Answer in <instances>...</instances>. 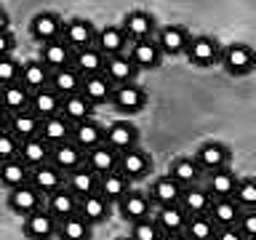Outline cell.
I'll list each match as a JSON object with an SVG mask.
<instances>
[{
	"instance_id": "1",
	"label": "cell",
	"mask_w": 256,
	"mask_h": 240,
	"mask_svg": "<svg viewBox=\"0 0 256 240\" xmlns=\"http://www.w3.org/2000/svg\"><path fill=\"white\" fill-rule=\"evenodd\" d=\"M222 51L224 48L219 46L216 38H211V35H192L184 56H187L195 67H214V64L222 62Z\"/></svg>"
},
{
	"instance_id": "3",
	"label": "cell",
	"mask_w": 256,
	"mask_h": 240,
	"mask_svg": "<svg viewBox=\"0 0 256 240\" xmlns=\"http://www.w3.org/2000/svg\"><path fill=\"white\" fill-rule=\"evenodd\" d=\"M46 206V195L40 192L35 184H22V187H14L8 190V208H11V214L16 216H30L35 214L38 208Z\"/></svg>"
},
{
	"instance_id": "31",
	"label": "cell",
	"mask_w": 256,
	"mask_h": 240,
	"mask_svg": "<svg viewBox=\"0 0 256 240\" xmlns=\"http://www.w3.org/2000/svg\"><path fill=\"white\" fill-rule=\"evenodd\" d=\"M168 176H174L182 187H190V184H200V182H203L206 171L200 168L195 155H192V158H176L171 163V168H168Z\"/></svg>"
},
{
	"instance_id": "36",
	"label": "cell",
	"mask_w": 256,
	"mask_h": 240,
	"mask_svg": "<svg viewBox=\"0 0 256 240\" xmlns=\"http://www.w3.org/2000/svg\"><path fill=\"white\" fill-rule=\"evenodd\" d=\"M30 176H32V168L27 163H22V158H14V160L0 163V187H6V190L30 184Z\"/></svg>"
},
{
	"instance_id": "21",
	"label": "cell",
	"mask_w": 256,
	"mask_h": 240,
	"mask_svg": "<svg viewBox=\"0 0 256 240\" xmlns=\"http://www.w3.org/2000/svg\"><path fill=\"white\" fill-rule=\"evenodd\" d=\"M104 56H118V54H126L128 48V35L120 24H107V27L99 30L96 35V43H94Z\"/></svg>"
},
{
	"instance_id": "8",
	"label": "cell",
	"mask_w": 256,
	"mask_h": 240,
	"mask_svg": "<svg viewBox=\"0 0 256 240\" xmlns=\"http://www.w3.org/2000/svg\"><path fill=\"white\" fill-rule=\"evenodd\" d=\"M96 35H99V30H96L88 19H80V16L67 19V22H64V27H62V38L67 40L75 51H78V48H86V46H94Z\"/></svg>"
},
{
	"instance_id": "48",
	"label": "cell",
	"mask_w": 256,
	"mask_h": 240,
	"mask_svg": "<svg viewBox=\"0 0 256 240\" xmlns=\"http://www.w3.org/2000/svg\"><path fill=\"white\" fill-rule=\"evenodd\" d=\"M19 150H22V142L11 131H0V163L19 158Z\"/></svg>"
},
{
	"instance_id": "29",
	"label": "cell",
	"mask_w": 256,
	"mask_h": 240,
	"mask_svg": "<svg viewBox=\"0 0 256 240\" xmlns=\"http://www.w3.org/2000/svg\"><path fill=\"white\" fill-rule=\"evenodd\" d=\"M110 211H112V203L102 195V192H94V195L80 198V216H83L88 224H94V227L102 224V222H107Z\"/></svg>"
},
{
	"instance_id": "51",
	"label": "cell",
	"mask_w": 256,
	"mask_h": 240,
	"mask_svg": "<svg viewBox=\"0 0 256 240\" xmlns=\"http://www.w3.org/2000/svg\"><path fill=\"white\" fill-rule=\"evenodd\" d=\"M16 48V40L11 35V30H3L0 32V56H11Z\"/></svg>"
},
{
	"instance_id": "46",
	"label": "cell",
	"mask_w": 256,
	"mask_h": 240,
	"mask_svg": "<svg viewBox=\"0 0 256 240\" xmlns=\"http://www.w3.org/2000/svg\"><path fill=\"white\" fill-rule=\"evenodd\" d=\"M235 200L243 206V211H251V208H256V176H243V179L238 182Z\"/></svg>"
},
{
	"instance_id": "56",
	"label": "cell",
	"mask_w": 256,
	"mask_h": 240,
	"mask_svg": "<svg viewBox=\"0 0 256 240\" xmlns=\"http://www.w3.org/2000/svg\"><path fill=\"white\" fill-rule=\"evenodd\" d=\"M248 240H256V238H248Z\"/></svg>"
},
{
	"instance_id": "42",
	"label": "cell",
	"mask_w": 256,
	"mask_h": 240,
	"mask_svg": "<svg viewBox=\"0 0 256 240\" xmlns=\"http://www.w3.org/2000/svg\"><path fill=\"white\" fill-rule=\"evenodd\" d=\"M128 184H131V179H128L126 174H120V171H110V174H104V176H102V182H99V192L110 200L112 206H115L118 200L123 198L128 190H131Z\"/></svg>"
},
{
	"instance_id": "50",
	"label": "cell",
	"mask_w": 256,
	"mask_h": 240,
	"mask_svg": "<svg viewBox=\"0 0 256 240\" xmlns=\"http://www.w3.org/2000/svg\"><path fill=\"white\" fill-rule=\"evenodd\" d=\"M214 240H248V238L240 232V227H219Z\"/></svg>"
},
{
	"instance_id": "34",
	"label": "cell",
	"mask_w": 256,
	"mask_h": 240,
	"mask_svg": "<svg viewBox=\"0 0 256 240\" xmlns=\"http://www.w3.org/2000/svg\"><path fill=\"white\" fill-rule=\"evenodd\" d=\"M51 88L62 96V99L70 94H80V88H83V75H80L72 64L59 67V70L51 72Z\"/></svg>"
},
{
	"instance_id": "15",
	"label": "cell",
	"mask_w": 256,
	"mask_h": 240,
	"mask_svg": "<svg viewBox=\"0 0 256 240\" xmlns=\"http://www.w3.org/2000/svg\"><path fill=\"white\" fill-rule=\"evenodd\" d=\"M150 168H152V158L139 147V144H136V147H131V150H126V152H120V166H118V171L126 174L131 182H134V179H142V176H147Z\"/></svg>"
},
{
	"instance_id": "41",
	"label": "cell",
	"mask_w": 256,
	"mask_h": 240,
	"mask_svg": "<svg viewBox=\"0 0 256 240\" xmlns=\"http://www.w3.org/2000/svg\"><path fill=\"white\" fill-rule=\"evenodd\" d=\"M22 83L30 91H40V88L51 86V70L46 67L40 59H30L22 64Z\"/></svg>"
},
{
	"instance_id": "39",
	"label": "cell",
	"mask_w": 256,
	"mask_h": 240,
	"mask_svg": "<svg viewBox=\"0 0 256 240\" xmlns=\"http://www.w3.org/2000/svg\"><path fill=\"white\" fill-rule=\"evenodd\" d=\"M94 104L86 99L83 94H70L62 99V115L70 120V123H83V120L94 118Z\"/></svg>"
},
{
	"instance_id": "14",
	"label": "cell",
	"mask_w": 256,
	"mask_h": 240,
	"mask_svg": "<svg viewBox=\"0 0 256 240\" xmlns=\"http://www.w3.org/2000/svg\"><path fill=\"white\" fill-rule=\"evenodd\" d=\"M120 27L126 30V35L128 40H147V38H155V32H158V24L155 19H152V14L147 11H131V14H126L123 16V22H120Z\"/></svg>"
},
{
	"instance_id": "18",
	"label": "cell",
	"mask_w": 256,
	"mask_h": 240,
	"mask_svg": "<svg viewBox=\"0 0 256 240\" xmlns=\"http://www.w3.org/2000/svg\"><path fill=\"white\" fill-rule=\"evenodd\" d=\"M46 208H48V211H51L59 222H64V219H70V216L80 214V198L67 187V184H64L62 190H56L54 195L46 198Z\"/></svg>"
},
{
	"instance_id": "13",
	"label": "cell",
	"mask_w": 256,
	"mask_h": 240,
	"mask_svg": "<svg viewBox=\"0 0 256 240\" xmlns=\"http://www.w3.org/2000/svg\"><path fill=\"white\" fill-rule=\"evenodd\" d=\"M150 203H152L150 195H144V192H139V190H128L115 206H118L120 216H123V222L134 224V222L144 219V216H150Z\"/></svg>"
},
{
	"instance_id": "55",
	"label": "cell",
	"mask_w": 256,
	"mask_h": 240,
	"mask_svg": "<svg viewBox=\"0 0 256 240\" xmlns=\"http://www.w3.org/2000/svg\"><path fill=\"white\" fill-rule=\"evenodd\" d=\"M115 240H131V238H115Z\"/></svg>"
},
{
	"instance_id": "23",
	"label": "cell",
	"mask_w": 256,
	"mask_h": 240,
	"mask_svg": "<svg viewBox=\"0 0 256 240\" xmlns=\"http://www.w3.org/2000/svg\"><path fill=\"white\" fill-rule=\"evenodd\" d=\"M104 64H107V56H104L96 46L78 48V51L72 54V67H75L83 78H88V75H99V72H104Z\"/></svg>"
},
{
	"instance_id": "52",
	"label": "cell",
	"mask_w": 256,
	"mask_h": 240,
	"mask_svg": "<svg viewBox=\"0 0 256 240\" xmlns=\"http://www.w3.org/2000/svg\"><path fill=\"white\" fill-rule=\"evenodd\" d=\"M8 123H11V112L0 104V131H8Z\"/></svg>"
},
{
	"instance_id": "6",
	"label": "cell",
	"mask_w": 256,
	"mask_h": 240,
	"mask_svg": "<svg viewBox=\"0 0 256 240\" xmlns=\"http://www.w3.org/2000/svg\"><path fill=\"white\" fill-rule=\"evenodd\" d=\"M147 104V91L139 83H126L115 88V96H112V107H115L120 115H136V112L144 110Z\"/></svg>"
},
{
	"instance_id": "53",
	"label": "cell",
	"mask_w": 256,
	"mask_h": 240,
	"mask_svg": "<svg viewBox=\"0 0 256 240\" xmlns=\"http://www.w3.org/2000/svg\"><path fill=\"white\" fill-rule=\"evenodd\" d=\"M160 240H190L184 232H163V238Z\"/></svg>"
},
{
	"instance_id": "5",
	"label": "cell",
	"mask_w": 256,
	"mask_h": 240,
	"mask_svg": "<svg viewBox=\"0 0 256 240\" xmlns=\"http://www.w3.org/2000/svg\"><path fill=\"white\" fill-rule=\"evenodd\" d=\"M190 30L182 27V24H166V27H158L155 32V43L160 46L163 56H182L190 46Z\"/></svg>"
},
{
	"instance_id": "27",
	"label": "cell",
	"mask_w": 256,
	"mask_h": 240,
	"mask_svg": "<svg viewBox=\"0 0 256 240\" xmlns=\"http://www.w3.org/2000/svg\"><path fill=\"white\" fill-rule=\"evenodd\" d=\"M86 166L94 168L99 176L110 174V171H118V166H120V152L112 150L110 144L104 142V144H99V147H94V150L86 152Z\"/></svg>"
},
{
	"instance_id": "28",
	"label": "cell",
	"mask_w": 256,
	"mask_h": 240,
	"mask_svg": "<svg viewBox=\"0 0 256 240\" xmlns=\"http://www.w3.org/2000/svg\"><path fill=\"white\" fill-rule=\"evenodd\" d=\"M182 192L184 187L179 182L174 179V176H158L155 182H152V187H150V200L152 203H158V206H174V203H179L182 200Z\"/></svg>"
},
{
	"instance_id": "25",
	"label": "cell",
	"mask_w": 256,
	"mask_h": 240,
	"mask_svg": "<svg viewBox=\"0 0 256 240\" xmlns=\"http://www.w3.org/2000/svg\"><path fill=\"white\" fill-rule=\"evenodd\" d=\"M72 131H75V123H70L62 112L59 115H51V118H43V126H40V136H43L51 147L72 142Z\"/></svg>"
},
{
	"instance_id": "9",
	"label": "cell",
	"mask_w": 256,
	"mask_h": 240,
	"mask_svg": "<svg viewBox=\"0 0 256 240\" xmlns=\"http://www.w3.org/2000/svg\"><path fill=\"white\" fill-rule=\"evenodd\" d=\"M80 94H83L86 99L94 104V107L112 104V96H115V83H112L104 72H99V75H88V78H83V88H80Z\"/></svg>"
},
{
	"instance_id": "22",
	"label": "cell",
	"mask_w": 256,
	"mask_h": 240,
	"mask_svg": "<svg viewBox=\"0 0 256 240\" xmlns=\"http://www.w3.org/2000/svg\"><path fill=\"white\" fill-rule=\"evenodd\" d=\"M208 216L214 219L216 227H238L240 216H243V206L235 198H214Z\"/></svg>"
},
{
	"instance_id": "37",
	"label": "cell",
	"mask_w": 256,
	"mask_h": 240,
	"mask_svg": "<svg viewBox=\"0 0 256 240\" xmlns=\"http://www.w3.org/2000/svg\"><path fill=\"white\" fill-rule=\"evenodd\" d=\"M40 126H43V120H40L32 110H22L11 115V123H8V131H11L19 142L24 139H32V136H40Z\"/></svg>"
},
{
	"instance_id": "19",
	"label": "cell",
	"mask_w": 256,
	"mask_h": 240,
	"mask_svg": "<svg viewBox=\"0 0 256 240\" xmlns=\"http://www.w3.org/2000/svg\"><path fill=\"white\" fill-rule=\"evenodd\" d=\"M104 75H107L112 83L126 86V83H136V75H139V67L131 62L128 54H118V56H107V64H104Z\"/></svg>"
},
{
	"instance_id": "12",
	"label": "cell",
	"mask_w": 256,
	"mask_h": 240,
	"mask_svg": "<svg viewBox=\"0 0 256 240\" xmlns=\"http://www.w3.org/2000/svg\"><path fill=\"white\" fill-rule=\"evenodd\" d=\"M30 184H35V187L48 198V195H54L56 190H62L64 184H67V174H64L62 168H56L54 163H43V166L32 168Z\"/></svg>"
},
{
	"instance_id": "40",
	"label": "cell",
	"mask_w": 256,
	"mask_h": 240,
	"mask_svg": "<svg viewBox=\"0 0 256 240\" xmlns=\"http://www.w3.org/2000/svg\"><path fill=\"white\" fill-rule=\"evenodd\" d=\"M155 222L160 224L163 232H184L190 222V214L182 208V203H174V206H160L158 214H155Z\"/></svg>"
},
{
	"instance_id": "35",
	"label": "cell",
	"mask_w": 256,
	"mask_h": 240,
	"mask_svg": "<svg viewBox=\"0 0 256 240\" xmlns=\"http://www.w3.org/2000/svg\"><path fill=\"white\" fill-rule=\"evenodd\" d=\"M72 142L78 144L83 152L104 144V126L96 123V120H83V123H75V131H72Z\"/></svg>"
},
{
	"instance_id": "4",
	"label": "cell",
	"mask_w": 256,
	"mask_h": 240,
	"mask_svg": "<svg viewBox=\"0 0 256 240\" xmlns=\"http://www.w3.org/2000/svg\"><path fill=\"white\" fill-rule=\"evenodd\" d=\"M219 64L235 78L248 75V72L256 67V51L251 46H246V43H232V46H227L222 51V62Z\"/></svg>"
},
{
	"instance_id": "54",
	"label": "cell",
	"mask_w": 256,
	"mask_h": 240,
	"mask_svg": "<svg viewBox=\"0 0 256 240\" xmlns=\"http://www.w3.org/2000/svg\"><path fill=\"white\" fill-rule=\"evenodd\" d=\"M8 30V14H6V8H0V32Z\"/></svg>"
},
{
	"instance_id": "11",
	"label": "cell",
	"mask_w": 256,
	"mask_h": 240,
	"mask_svg": "<svg viewBox=\"0 0 256 240\" xmlns=\"http://www.w3.org/2000/svg\"><path fill=\"white\" fill-rule=\"evenodd\" d=\"M126 54L131 56V62L139 70H155V67H160V62H163V51H160V46L155 43V38L134 40Z\"/></svg>"
},
{
	"instance_id": "30",
	"label": "cell",
	"mask_w": 256,
	"mask_h": 240,
	"mask_svg": "<svg viewBox=\"0 0 256 240\" xmlns=\"http://www.w3.org/2000/svg\"><path fill=\"white\" fill-rule=\"evenodd\" d=\"M51 150L54 147L43 139V136H32V139L22 142L19 158H22V163H27L30 168H38L43 163H51Z\"/></svg>"
},
{
	"instance_id": "16",
	"label": "cell",
	"mask_w": 256,
	"mask_h": 240,
	"mask_svg": "<svg viewBox=\"0 0 256 240\" xmlns=\"http://www.w3.org/2000/svg\"><path fill=\"white\" fill-rule=\"evenodd\" d=\"M203 179H206L203 184L208 187V192H211L214 198H235V190H238L240 176L227 166V168H216V171H208Z\"/></svg>"
},
{
	"instance_id": "33",
	"label": "cell",
	"mask_w": 256,
	"mask_h": 240,
	"mask_svg": "<svg viewBox=\"0 0 256 240\" xmlns=\"http://www.w3.org/2000/svg\"><path fill=\"white\" fill-rule=\"evenodd\" d=\"M30 110L43 120V118H51V115H59L62 112V96L54 91L51 86L40 88V91H32V99H30Z\"/></svg>"
},
{
	"instance_id": "17",
	"label": "cell",
	"mask_w": 256,
	"mask_h": 240,
	"mask_svg": "<svg viewBox=\"0 0 256 240\" xmlns=\"http://www.w3.org/2000/svg\"><path fill=\"white\" fill-rule=\"evenodd\" d=\"M72 54H75V48H72L64 38H56V40H51V43H43V46H40L38 59L54 72V70H59V67H67V64H72Z\"/></svg>"
},
{
	"instance_id": "2",
	"label": "cell",
	"mask_w": 256,
	"mask_h": 240,
	"mask_svg": "<svg viewBox=\"0 0 256 240\" xmlns=\"http://www.w3.org/2000/svg\"><path fill=\"white\" fill-rule=\"evenodd\" d=\"M22 230L30 240H54L56 235H59V219L43 206V208H38L35 214L24 216Z\"/></svg>"
},
{
	"instance_id": "20",
	"label": "cell",
	"mask_w": 256,
	"mask_h": 240,
	"mask_svg": "<svg viewBox=\"0 0 256 240\" xmlns=\"http://www.w3.org/2000/svg\"><path fill=\"white\" fill-rule=\"evenodd\" d=\"M195 160L200 163V168L208 171H216V168H227L230 166V150L227 144L222 142H203L195 152Z\"/></svg>"
},
{
	"instance_id": "43",
	"label": "cell",
	"mask_w": 256,
	"mask_h": 240,
	"mask_svg": "<svg viewBox=\"0 0 256 240\" xmlns=\"http://www.w3.org/2000/svg\"><path fill=\"white\" fill-rule=\"evenodd\" d=\"M94 235V224H88L80 214L70 216V219L59 222V240H91Z\"/></svg>"
},
{
	"instance_id": "26",
	"label": "cell",
	"mask_w": 256,
	"mask_h": 240,
	"mask_svg": "<svg viewBox=\"0 0 256 240\" xmlns=\"http://www.w3.org/2000/svg\"><path fill=\"white\" fill-rule=\"evenodd\" d=\"M51 163L56 168H62L64 174H72V171H78V168L86 163V152L80 150L75 142L56 144V147L51 150Z\"/></svg>"
},
{
	"instance_id": "49",
	"label": "cell",
	"mask_w": 256,
	"mask_h": 240,
	"mask_svg": "<svg viewBox=\"0 0 256 240\" xmlns=\"http://www.w3.org/2000/svg\"><path fill=\"white\" fill-rule=\"evenodd\" d=\"M240 232H243L246 238H256V208H251V211H243V216H240L238 222Z\"/></svg>"
},
{
	"instance_id": "38",
	"label": "cell",
	"mask_w": 256,
	"mask_h": 240,
	"mask_svg": "<svg viewBox=\"0 0 256 240\" xmlns=\"http://www.w3.org/2000/svg\"><path fill=\"white\" fill-rule=\"evenodd\" d=\"M30 99H32V91L22 83V80L0 88V104H3L11 115H16V112H22V110H30Z\"/></svg>"
},
{
	"instance_id": "7",
	"label": "cell",
	"mask_w": 256,
	"mask_h": 240,
	"mask_svg": "<svg viewBox=\"0 0 256 240\" xmlns=\"http://www.w3.org/2000/svg\"><path fill=\"white\" fill-rule=\"evenodd\" d=\"M62 27H64V22H62L59 14L40 11V14L32 16V22H30V35L43 46V43H51V40L62 38Z\"/></svg>"
},
{
	"instance_id": "24",
	"label": "cell",
	"mask_w": 256,
	"mask_h": 240,
	"mask_svg": "<svg viewBox=\"0 0 256 240\" xmlns=\"http://www.w3.org/2000/svg\"><path fill=\"white\" fill-rule=\"evenodd\" d=\"M179 203H182V208L190 216H198V214H208V211H211L214 195L208 192L206 184H190V187H184Z\"/></svg>"
},
{
	"instance_id": "45",
	"label": "cell",
	"mask_w": 256,
	"mask_h": 240,
	"mask_svg": "<svg viewBox=\"0 0 256 240\" xmlns=\"http://www.w3.org/2000/svg\"><path fill=\"white\" fill-rule=\"evenodd\" d=\"M128 238L131 240H160L163 238V230L155 222V216H144V219L131 224V235Z\"/></svg>"
},
{
	"instance_id": "10",
	"label": "cell",
	"mask_w": 256,
	"mask_h": 240,
	"mask_svg": "<svg viewBox=\"0 0 256 240\" xmlns=\"http://www.w3.org/2000/svg\"><path fill=\"white\" fill-rule=\"evenodd\" d=\"M104 142H107L112 150L126 152V150L136 147V142H139V131H136V126L131 123V120H115L112 126L104 128Z\"/></svg>"
},
{
	"instance_id": "47",
	"label": "cell",
	"mask_w": 256,
	"mask_h": 240,
	"mask_svg": "<svg viewBox=\"0 0 256 240\" xmlns=\"http://www.w3.org/2000/svg\"><path fill=\"white\" fill-rule=\"evenodd\" d=\"M22 80V64L14 56H0V88L19 83Z\"/></svg>"
},
{
	"instance_id": "32",
	"label": "cell",
	"mask_w": 256,
	"mask_h": 240,
	"mask_svg": "<svg viewBox=\"0 0 256 240\" xmlns=\"http://www.w3.org/2000/svg\"><path fill=\"white\" fill-rule=\"evenodd\" d=\"M99 182L102 176L94 171V168H88L86 163L78 168V171L67 174V187L75 192L78 198H86V195H94V192H99Z\"/></svg>"
},
{
	"instance_id": "44",
	"label": "cell",
	"mask_w": 256,
	"mask_h": 240,
	"mask_svg": "<svg viewBox=\"0 0 256 240\" xmlns=\"http://www.w3.org/2000/svg\"><path fill=\"white\" fill-rule=\"evenodd\" d=\"M216 224L208 214H198V216H190L187 227H184V235L190 240H214L216 238Z\"/></svg>"
}]
</instances>
